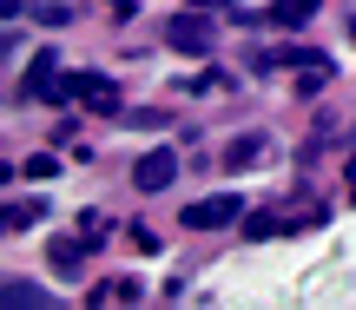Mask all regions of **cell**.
Returning a JSON list of instances; mask_svg holds the SVG:
<instances>
[{
	"mask_svg": "<svg viewBox=\"0 0 356 310\" xmlns=\"http://www.w3.org/2000/svg\"><path fill=\"white\" fill-rule=\"evenodd\" d=\"M251 158H257V139H231V152H225V165H231V172L251 165Z\"/></svg>",
	"mask_w": 356,
	"mask_h": 310,
	"instance_id": "obj_12",
	"label": "cell"
},
{
	"mask_svg": "<svg viewBox=\"0 0 356 310\" xmlns=\"http://www.w3.org/2000/svg\"><path fill=\"white\" fill-rule=\"evenodd\" d=\"M310 13H317V0H277V7H270L264 20H270V26H304Z\"/></svg>",
	"mask_w": 356,
	"mask_h": 310,
	"instance_id": "obj_7",
	"label": "cell"
},
{
	"mask_svg": "<svg viewBox=\"0 0 356 310\" xmlns=\"http://www.w3.org/2000/svg\"><path fill=\"white\" fill-rule=\"evenodd\" d=\"M172 172H178V152H172V145H152V152L132 165V179H139V192H165Z\"/></svg>",
	"mask_w": 356,
	"mask_h": 310,
	"instance_id": "obj_3",
	"label": "cell"
},
{
	"mask_svg": "<svg viewBox=\"0 0 356 310\" xmlns=\"http://www.w3.org/2000/svg\"><path fill=\"white\" fill-rule=\"evenodd\" d=\"M92 304H139V277H113V284H99Z\"/></svg>",
	"mask_w": 356,
	"mask_h": 310,
	"instance_id": "obj_8",
	"label": "cell"
},
{
	"mask_svg": "<svg viewBox=\"0 0 356 310\" xmlns=\"http://www.w3.org/2000/svg\"><path fill=\"white\" fill-rule=\"evenodd\" d=\"M47 264H53V271H73V264H79V245H73V238H53V245H47Z\"/></svg>",
	"mask_w": 356,
	"mask_h": 310,
	"instance_id": "obj_10",
	"label": "cell"
},
{
	"mask_svg": "<svg viewBox=\"0 0 356 310\" xmlns=\"http://www.w3.org/2000/svg\"><path fill=\"white\" fill-rule=\"evenodd\" d=\"M20 304H26V310H40V304H53V297H47L40 284H7V310H20Z\"/></svg>",
	"mask_w": 356,
	"mask_h": 310,
	"instance_id": "obj_9",
	"label": "cell"
},
{
	"mask_svg": "<svg viewBox=\"0 0 356 310\" xmlns=\"http://www.w3.org/2000/svg\"><path fill=\"white\" fill-rule=\"evenodd\" d=\"M238 218H244L238 192H218V198H198V205H185V218H178V225H191V231H225V225H238Z\"/></svg>",
	"mask_w": 356,
	"mask_h": 310,
	"instance_id": "obj_1",
	"label": "cell"
},
{
	"mask_svg": "<svg viewBox=\"0 0 356 310\" xmlns=\"http://www.w3.org/2000/svg\"><path fill=\"white\" fill-rule=\"evenodd\" d=\"M73 99L92 106V113H119V86L106 73H73Z\"/></svg>",
	"mask_w": 356,
	"mask_h": 310,
	"instance_id": "obj_4",
	"label": "cell"
},
{
	"mask_svg": "<svg viewBox=\"0 0 356 310\" xmlns=\"http://www.w3.org/2000/svg\"><path fill=\"white\" fill-rule=\"evenodd\" d=\"M350 198H356V192H350Z\"/></svg>",
	"mask_w": 356,
	"mask_h": 310,
	"instance_id": "obj_14",
	"label": "cell"
},
{
	"mask_svg": "<svg viewBox=\"0 0 356 310\" xmlns=\"http://www.w3.org/2000/svg\"><path fill=\"white\" fill-rule=\"evenodd\" d=\"M165 40L178 53H211V40H218V26L204 20V13H172V26H165Z\"/></svg>",
	"mask_w": 356,
	"mask_h": 310,
	"instance_id": "obj_2",
	"label": "cell"
},
{
	"mask_svg": "<svg viewBox=\"0 0 356 310\" xmlns=\"http://www.w3.org/2000/svg\"><path fill=\"white\" fill-rule=\"evenodd\" d=\"M350 172H356V165H350Z\"/></svg>",
	"mask_w": 356,
	"mask_h": 310,
	"instance_id": "obj_15",
	"label": "cell"
},
{
	"mask_svg": "<svg viewBox=\"0 0 356 310\" xmlns=\"http://www.w3.org/2000/svg\"><path fill=\"white\" fill-rule=\"evenodd\" d=\"M277 231H297V225H284L277 211H264V218H251V238H277Z\"/></svg>",
	"mask_w": 356,
	"mask_h": 310,
	"instance_id": "obj_13",
	"label": "cell"
},
{
	"mask_svg": "<svg viewBox=\"0 0 356 310\" xmlns=\"http://www.w3.org/2000/svg\"><path fill=\"white\" fill-rule=\"evenodd\" d=\"M26 179H60V158H47V152H33V158H26Z\"/></svg>",
	"mask_w": 356,
	"mask_h": 310,
	"instance_id": "obj_11",
	"label": "cell"
},
{
	"mask_svg": "<svg viewBox=\"0 0 356 310\" xmlns=\"http://www.w3.org/2000/svg\"><path fill=\"white\" fill-rule=\"evenodd\" d=\"M53 53H33V66H26V92H33V99H53V92H60V73H53Z\"/></svg>",
	"mask_w": 356,
	"mask_h": 310,
	"instance_id": "obj_6",
	"label": "cell"
},
{
	"mask_svg": "<svg viewBox=\"0 0 356 310\" xmlns=\"http://www.w3.org/2000/svg\"><path fill=\"white\" fill-rule=\"evenodd\" d=\"M277 66H297V86L304 92H317L323 79H330V60H323V53H284Z\"/></svg>",
	"mask_w": 356,
	"mask_h": 310,
	"instance_id": "obj_5",
	"label": "cell"
}]
</instances>
